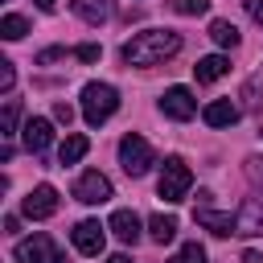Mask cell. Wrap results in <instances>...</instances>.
I'll return each mask as SVG.
<instances>
[{
    "instance_id": "obj_1",
    "label": "cell",
    "mask_w": 263,
    "mask_h": 263,
    "mask_svg": "<svg viewBox=\"0 0 263 263\" xmlns=\"http://www.w3.org/2000/svg\"><path fill=\"white\" fill-rule=\"evenodd\" d=\"M173 53H181V33H173V29H144L119 49V58L127 66H160Z\"/></svg>"
},
{
    "instance_id": "obj_2",
    "label": "cell",
    "mask_w": 263,
    "mask_h": 263,
    "mask_svg": "<svg viewBox=\"0 0 263 263\" xmlns=\"http://www.w3.org/2000/svg\"><path fill=\"white\" fill-rule=\"evenodd\" d=\"M119 107V90L111 82H86L82 86V119L90 127H103Z\"/></svg>"
},
{
    "instance_id": "obj_3",
    "label": "cell",
    "mask_w": 263,
    "mask_h": 263,
    "mask_svg": "<svg viewBox=\"0 0 263 263\" xmlns=\"http://www.w3.org/2000/svg\"><path fill=\"white\" fill-rule=\"evenodd\" d=\"M189 185H193L189 164H185L181 156H164V164H160V181H156V193H160L168 205H177V201L189 197Z\"/></svg>"
},
{
    "instance_id": "obj_4",
    "label": "cell",
    "mask_w": 263,
    "mask_h": 263,
    "mask_svg": "<svg viewBox=\"0 0 263 263\" xmlns=\"http://www.w3.org/2000/svg\"><path fill=\"white\" fill-rule=\"evenodd\" d=\"M119 164H123L127 177H144V173L156 164V152H152V144H148L144 136L127 132V136L119 140Z\"/></svg>"
},
{
    "instance_id": "obj_5",
    "label": "cell",
    "mask_w": 263,
    "mask_h": 263,
    "mask_svg": "<svg viewBox=\"0 0 263 263\" xmlns=\"http://www.w3.org/2000/svg\"><path fill=\"white\" fill-rule=\"evenodd\" d=\"M12 255H16V263H62V247L49 238V234H29V238H21L16 247H12Z\"/></svg>"
},
{
    "instance_id": "obj_6",
    "label": "cell",
    "mask_w": 263,
    "mask_h": 263,
    "mask_svg": "<svg viewBox=\"0 0 263 263\" xmlns=\"http://www.w3.org/2000/svg\"><path fill=\"white\" fill-rule=\"evenodd\" d=\"M74 197H78L82 205H103V201L111 197V181H107L99 168H86V173L74 181Z\"/></svg>"
},
{
    "instance_id": "obj_7",
    "label": "cell",
    "mask_w": 263,
    "mask_h": 263,
    "mask_svg": "<svg viewBox=\"0 0 263 263\" xmlns=\"http://www.w3.org/2000/svg\"><path fill=\"white\" fill-rule=\"evenodd\" d=\"M21 214L33 218V222L53 218V214H58V189H53V185H37V189H29L25 201H21Z\"/></svg>"
},
{
    "instance_id": "obj_8",
    "label": "cell",
    "mask_w": 263,
    "mask_h": 263,
    "mask_svg": "<svg viewBox=\"0 0 263 263\" xmlns=\"http://www.w3.org/2000/svg\"><path fill=\"white\" fill-rule=\"evenodd\" d=\"M160 115H168V119H193L197 115V99L189 95V86H168L160 95Z\"/></svg>"
},
{
    "instance_id": "obj_9",
    "label": "cell",
    "mask_w": 263,
    "mask_h": 263,
    "mask_svg": "<svg viewBox=\"0 0 263 263\" xmlns=\"http://www.w3.org/2000/svg\"><path fill=\"white\" fill-rule=\"evenodd\" d=\"M107 226H99L95 218H82L74 230H70V238H74V251L78 255H99L103 251V242H107V234H103Z\"/></svg>"
},
{
    "instance_id": "obj_10",
    "label": "cell",
    "mask_w": 263,
    "mask_h": 263,
    "mask_svg": "<svg viewBox=\"0 0 263 263\" xmlns=\"http://www.w3.org/2000/svg\"><path fill=\"white\" fill-rule=\"evenodd\" d=\"M193 222H197L201 230L218 234V238H230V234H238V222H234V214H222V210H210V205H197V210H193Z\"/></svg>"
},
{
    "instance_id": "obj_11",
    "label": "cell",
    "mask_w": 263,
    "mask_h": 263,
    "mask_svg": "<svg viewBox=\"0 0 263 263\" xmlns=\"http://www.w3.org/2000/svg\"><path fill=\"white\" fill-rule=\"evenodd\" d=\"M49 144H53V119H45V115H29V123H25V148L41 156Z\"/></svg>"
},
{
    "instance_id": "obj_12",
    "label": "cell",
    "mask_w": 263,
    "mask_h": 263,
    "mask_svg": "<svg viewBox=\"0 0 263 263\" xmlns=\"http://www.w3.org/2000/svg\"><path fill=\"white\" fill-rule=\"evenodd\" d=\"M107 230H111L123 247H136V242H140V214H136V210H115L111 222H107Z\"/></svg>"
},
{
    "instance_id": "obj_13",
    "label": "cell",
    "mask_w": 263,
    "mask_h": 263,
    "mask_svg": "<svg viewBox=\"0 0 263 263\" xmlns=\"http://www.w3.org/2000/svg\"><path fill=\"white\" fill-rule=\"evenodd\" d=\"M234 222H238V234L259 238V234H263V201H259V197H247V201L238 205Z\"/></svg>"
},
{
    "instance_id": "obj_14",
    "label": "cell",
    "mask_w": 263,
    "mask_h": 263,
    "mask_svg": "<svg viewBox=\"0 0 263 263\" xmlns=\"http://www.w3.org/2000/svg\"><path fill=\"white\" fill-rule=\"evenodd\" d=\"M193 74H197V82H218V78L230 74V58L226 53H205V58H197Z\"/></svg>"
},
{
    "instance_id": "obj_15",
    "label": "cell",
    "mask_w": 263,
    "mask_h": 263,
    "mask_svg": "<svg viewBox=\"0 0 263 263\" xmlns=\"http://www.w3.org/2000/svg\"><path fill=\"white\" fill-rule=\"evenodd\" d=\"M201 119H205L210 127H230V123H238V103H230V99H214V103L201 111Z\"/></svg>"
},
{
    "instance_id": "obj_16",
    "label": "cell",
    "mask_w": 263,
    "mask_h": 263,
    "mask_svg": "<svg viewBox=\"0 0 263 263\" xmlns=\"http://www.w3.org/2000/svg\"><path fill=\"white\" fill-rule=\"evenodd\" d=\"M74 16H82L86 25H103L111 16V0H70Z\"/></svg>"
},
{
    "instance_id": "obj_17",
    "label": "cell",
    "mask_w": 263,
    "mask_h": 263,
    "mask_svg": "<svg viewBox=\"0 0 263 263\" xmlns=\"http://www.w3.org/2000/svg\"><path fill=\"white\" fill-rule=\"evenodd\" d=\"M86 148H90V140H86V136H78V132H74V136H66V140H62V148H58V164H78V160L86 156Z\"/></svg>"
},
{
    "instance_id": "obj_18",
    "label": "cell",
    "mask_w": 263,
    "mask_h": 263,
    "mask_svg": "<svg viewBox=\"0 0 263 263\" xmlns=\"http://www.w3.org/2000/svg\"><path fill=\"white\" fill-rule=\"evenodd\" d=\"M148 238L160 242V247L173 242V238H177V218H173V214H156V218H148Z\"/></svg>"
},
{
    "instance_id": "obj_19",
    "label": "cell",
    "mask_w": 263,
    "mask_h": 263,
    "mask_svg": "<svg viewBox=\"0 0 263 263\" xmlns=\"http://www.w3.org/2000/svg\"><path fill=\"white\" fill-rule=\"evenodd\" d=\"M25 33H29V21H25V16H16V12L0 16V37H4V41H21Z\"/></svg>"
},
{
    "instance_id": "obj_20",
    "label": "cell",
    "mask_w": 263,
    "mask_h": 263,
    "mask_svg": "<svg viewBox=\"0 0 263 263\" xmlns=\"http://www.w3.org/2000/svg\"><path fill=\"white\" fill-rule=\"evenodd\" d=\"M210 37H214L222 49H234V45H238V29H234L230 21H210Z\"/></svg>"
},
{
    "instance_id": "obj_21",
    "label": "cell",
    "mask_w": 263,
    "mask_h": 263,
    "mask_svg": "<svg viewBox=\"0 0 263 263\" xmlns=\"http://www.w3.org/2000/svg\"><path fill=\"white\" fill-rule=\"evenodd\" d=\"M16 119H21V103L8 99V103H4V115H0V136H4V140L16 132Z\"/></svg>"
},
{
    "instance_id": "obj_22",
    "label": "cell",
    "mask_w": 263,
    "mask_h": 263,
    "mask_svg": "<svg viewBox=\"0 0 263 263\" xmlns=\"http://www.w3.org/2000/svg\"><path fill=\"white\" fill-rule=\"evenodd\" d=\"M168 263H205V247H201V242H185Z\"/></svg>"
},
{
    "instance_id": "obj_23",
    "label": "cell",
    "mask_w": 263,
    "mask_h": 263,
    "mask_svg": "<svg viewBox=\"0 0 263 263\" xmlns=\"http://www.w3.org/2000/svg\"><path fill=\"white\" fill-rule=\"evenodd\" d=\"M242 173H247V181H251L255 189H263V156H247V160H242Z\"/></svg>"
},
{
    "instance_id": "obj_24",
    "label": "cell",
    "mask_w": 263,
    "mask_h": 263,
    "mask_svg": "<svg viewBox=\"0 0 263 263\" xmlns=\"http://www.w3.org/2000/svg\"><path fill=\"white\" fill-rule=\"evenodd\" d=\"M181 16H201V12H210V0H177L173 4Z\"/></svg>"
},
{
    "instance_id": "obj_25",
    "label": "cell",
    "mask_w": 263,
    "mask_h": 263,
    "mask_svg": "<svg viewBox=\"0 0 263 263\" xmlns=\"http://www.w3.org/2000/svg\"><path fill=\"white\" fill-rule=\"evenodd\" d=\"M12 82H16V70H12V62H8V58H0V90L8 95V90H12Z\"/></svg>"
},
{
    "instance_id": "obj_26",
    "label": "cell",
    "mask_w": 263,
    "mask_h": 263,
    "mask_svg": "<svg viewBox=\"0 0 263 263\" xmlns=\"http://www.w3.org/2000/svg\"><path fill=\"white\" fill-rule=\"evenodd\" d=\"M242 99H247V107H251V111H263V95H259V86H255V82H247V86H242Z\"/></svg>"
},
{
    "instance_id": "obj_27",
    "label": "cell",
    "mask_w": 263,
    "mask_h": 263,
    "mask_svg": "<svg viewBox=\"0 0 263 263\" xmlns=\"http://www.w3.org/2000/svg\"><path fill=\"white\" fill-rule=\"evenodd\" d=\"M58 58H66V49H62V45H49V49L37 53V66H49V62H58Z\"/></svg>"
},
{
    "instance_id": "obj_28",
    "label": "cell",
    "mask_w": 263,
    "mask_h": 263,
    "mask_svg": "<svg viewBox=\"0 0 263 263\" xmlns=\"http://www.w3.org/2000/svg\"><path fill=\"white\" fill-rule=\"evenodd\" d=\"M99 53H103L99 45H78V49H74V58H78V62H99Z\"/></svg>"
},
{
    "instance_id": "obj_29",
    "label": "cell",
    "mask_w": 263,
    "mask_h": 263,
    "mask_svg": "<svg viewBox=\"0 0 263 263\" xmlns=\"http://www.w3.org/2000/svg\"><path fill=\"white\" fill-rule=\"evenodd\" d=\"M53 119L70 127V119H74V107H70V103H53Z\"/></svg>"
},
{
    "instance_id": "obj_30",
    "label": "cell",
    "mask_w": 263,
    "mask_h": 263,
    "mask_svg": "<svg viewBox=\"0 0 263 263\" xmlns=\"http://www.w3.org/2000/svg\"><path fill=\"white\" fill-rule=\"evenodd\" d=\"M242 4H247L251 21H255V25H263V0H242Z\"/></svg>"
},
{
    "instance_id": "obj_31",
    "label": "cell",
    "mask_w": 263,
    "mask_h": 263,
    "mask_svg": "<svg viewBox=\"0 0 263 263\" xmlns=\"http://www.w3.org/2000/svg\"><path fill=\"white\" fill-rule=\"evenodd\" d=\"M4 230H8V234H16V230H21V218H16V214H8V218H4Z\"/></svg>"
},
{
    "instance_id": "obj_32",
    "label": "cell",
    "mask_w": 263,
    "mask_h": 263,
    "mask_svg": "<svg viewBox=\"0 0 263 263\" xmlns=\"http://www.w3.org/2000/svg\"><path fill=\"white\" fill-rule=\"evenodd\" d=\"M242 263H263V255L259 251H242Z\"/></svg>"
},
{
    "instance_id": "obj_33",
    "label": "cell",
    "mask_w": 263,
    "mask_h": 263,
    "mask_svg": "<svg viewBox=\"0 0 263 263\" xmlns=\"http://www.w3.org/2000/svg\"><path fill=\"white\" fill-rule=\"evenodd\" d=\"M33 4H37L41 12H53V8H58V0H33Z\"/></svg>"
},
{
    "instance_id": "obj_34",
    "label": "cell",
    "mask_w": 263,
    "mask_h": 263,
    "mask_svg": "<svg viewBox=\"0 0 263 263\" xmlns=\"http://www.w3.org/2000/svg\"><path fill=\"white\" fill-rule=\"evenodd\" d=\"M107 263H132V259H127V255H123V251H119V255H111V259H107Z\"/></svg>"
}]
</instances>
